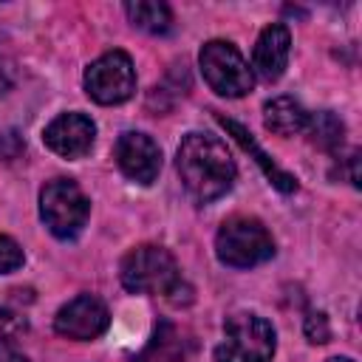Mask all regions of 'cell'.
Masks as SVG:
<instances>
[{"label":"cell","mask_w":362,"mask_h":362,"mask_svg":"<svg viewBox=\"0 0 362 362\" xmlns=\"http://www.w3.org/2000/svg\"><path fill=\"white\" fill-rule=\"evenodd\" d=\"M122 286L133 294H164L173 305H184L181 303V291L192 294V288L184 283L181 269L175 263V257L153 243L136 246L124 255L122 269H119Z\"/></svg>","instance_id":"cell-2"},{"label":"cell","mask_w":362,"mask_h":362,"mask_svg":"<svg viewBox=\"0 0 362 362\" xmlns=\"http://www.w3.org/2000/svg\"><path fill=\"white\" fill-rule=\"evenodd\" d=\"M90 201L71 178H54L40 192V218L48 232L59 240H71L88 223Z\"/></svg>","instance_id":"cell-5"},{"label":"cell","mask_w":362,"mask_h":362,"mask_svg":"<svg viewBox=\"0 0 362 362\" xmlns=\"http://www.w3.org/2000/svg\"><path fill=\"white\" fill-rule=\"evenodd\" d=\"M0 362H28V359H25V354H20L11 342L0 339Z\"/></svg>","instance_id":"cell-19"},{"label":"cell","mask_w":362,"mask_h":362,"mask_svg":"<svg viewBox=\"0 0 362 362\" xmlns=\"http://www.w3.org/2000/svg\"><path fill=\"white\" fill-rule=\"evenodd\" d=\"M20 153H23V141H20V136H17L14 130L0 133V158L11 161V158H17Z\"/></svg>","instance_id":"cell-18"},{"label":"cell","mask_w":362,"mask_h":362,"mask_svg":"<svg viewBox=\"0 0 362 362\" xmlns=\"http://www.w3.org/2000/svg\"><path fill=\"white\" fill-rule=\"evenodd\" d=\"M218 122L226 127V133H232V139L246 150V153H252L255 156V161H257V167L266 173V178L280 189V192H294L297 189V178L294 175H288V173H283L260 147H257V141L252 139V133L243 127V124H238L235 119H226V116H218Z\"/></svg>","instance_id":"cell-12"},{"label":"cell","mask_w":362,"mask_h":362,"mask_svg":"<svg viewBox=\"0 0 362 362\" xmlns=\"http://www.w3.org/2000/svg\"><path fill=\"white\" fill-rule=\"evenodd\" d=\"M305 337L311 342H320V345L331 339V325H328V317L322 311H311L305 317Z\"/></svg>","instance_id":"cell-17"},{"label":"cell","mask_w":362,"mask_h":362,"mask_svg":"<svg viewBox=\"0 0 362 362\" xmlns=\"http://www.w3.org/2000/svg\"><path fill=\"white\" fill-rule=\"evenodd\" d=\"M308 119H311L308 110L291 96H274L263 105V122L277 136H294L308 130Z\"/></svg>","instance_id":"cell-13"},{"label":"cell","mask_w":362,"mask_h":362,"mask_svg":"<svg viewBox=\"0 0 362 362\" xmlns=\"http://www.w3.org/2000/svg\"><path fill=\"white\" fill-rule=\"evenodd\" d=\"M93 139H96V124L85 113H62L42 130L45 147L62 158H82L85 153H90Z\"/></svg>","instance_id":"cell-10"},{"label":"cell","mask_w":362,"mask_h":362,"mask_svg":"<svg viewBox=\"0 0 362 362\" xmlns=\"http://www.w3.org/2000/svg\"><path fill=\"white\" fill-rule=\"evenodd\" d=\"M288 51H291V34L283 23H272L260 31L255 51H252V68L266 79L274 82L283 76L286 62H288Z\"/></svg>","instance_id":"cell-11"},{"label":"cell","mask_w":362,"mask_h":362,"mask_svg":"<svg viewBox=\"0 0 362 362\" xmlns=\"http://www.w3.org/2000/svg\"><path fill=\"white\" fill-rule=\"evenodd\" d=\"M116 164L119 170L136 184H153L161 170V150L158 144L139 130H127L116 139Z\"/></svg>","instance_id":"cell-9"},{"label":"cell","mask_w":362,"mask_h":362,"mask_svg":"<svg viewBox=\"0 0 362 362\" xmlns=\"http://www.w3.org/2000/svg\"><path fill=\"white\" fill-rule=\"evenodd\" d=\"M175 170L187 192L201 204H209L229 192L238 173L226 144L209 133H187L181 139L175 153Z\"/></svg>","instance_id":"cell-1"},{"label":"cell","mask_w":362,"mask_h":362,"mask_svg":"<svg viewBox=\"0 0 362 362\" xmlns=\"http://www.w3.org/2000/svg\"><path fill=\"white\" fill-rule=\"evenodd\" d=\"M124 14L130 17V23L141 31L150 34H167L173 25V11L167 3L161 0H136V3H124Z\"/></svg>","instance_id":"cell-14"},{"label":"cell","mask_w":362,"mask_h":362,"mask_svg":"<svg viewBox=\"0 0 362 362\" xmlns=\"http://www.w3.org/2000/svg\"><path fill=\"white\" fill-rule=\"evenodd\" d=\"M8 85H11V62H8V57L0 45V93H6Z\"/></svg>","instance_id":"cell-20"},{"label":"cell","mask_w":362,"mask_h":362,"mask_svg":"<svg viewBox=\"0 0 362 362\" xmlns=\"http://www.w3.org/2000/svg\"><path fill=\"white\" fill-rule=\"evenodd\" d=\"M308 133H311V139L320 147L337 150L342 144V139H345V124L331 110H322V113H317V116L308 119Z\"/></svg>","instance_id":"cell-15"},{"label":"cell","mask_w":362,"mask_h":362,"mask_svg":"<svg viewBox=\"0 0 362 362\" xmlns=\"http://www.w3.org/2000/svg\"><path fill=\"white\" fill-rule=\"evenodd\" d=\"M328 362H354V359H351V356H331Z\"/></svg>","instance_id":"cell-21"},{"label":"cell","mask_w":362,"mask_h":362,"mask_svg":"<svg viewBox=\"0 0 362 362\" xmlns=\"http://www.w3.org/2000/svg\"><path fill=\"white\" fill-rule=\"evenodd\" d=\"M274 328L252 314L238 311L223 322V342L215 348V362H272Z\"/></svg>","instance_id":"cell-4"},{"label":"cell","mask_w":362,"mask_h":362,"mask_svg":"<svg viewBox=\"0 0 362 362\" xmlns=\"http://www.w3.org/2000/svg\"><path fill=\"white\" fill-rule=\"evenodd\" d=\"M198 65H201V74H204L206 85L218 96L238 99V96H246L255 88V74H252L249 62L226 40L204 42V48L198 54Z\"/></svg>","instance_id":"cell-6"},{"label":"cell","mask_w":362,"mask_h":362,"mask_svg":"<svg viewBox=\"0 0 362 362\" xmlns=\"http://www.w3.org/2000/svg\"><path fill=\"white\" fill-rule=\"evenodd\" d=\"M215 255L223 266L252 269L257 263H266L274 255V240L257 218L232 215L221 223L215 235Z\"/></svg>","instance_id":"cell-3"},{"label":"cell","mask_w":362,"mask_h":362,"mask_svg":"<svg viewBox=\"0 0 362 362\" xmlns=\"http://www.w3.org/2000/svg\"><path fill=\"white\" fill-rule=\"evenodd\" d=\"M110 322V314H107V305L99 300V297H90V294H79L74 297L71 303H65L57 317H54V328L57 334L68 337V339H96L99 334H105Z\"/></svg>","instance_id":"cell-8"},{"label":"cell","mask_w":362,"mask_h":362,"mask_svg":"<svg viewBox=\"0 0 362 362\" xmlns=\"http://www.w3.org/2000/svg\"><path fill=\"white\" fill-rule=\"evenodd\" d=\"M136 90L133 59L124 51H107L85 71V93L99 105H122Z\"/></svg>","instance_id":"cell-7"},{"label":"cell","mask_w":362,"mask_h":362,"mask_svg":"<svg viewBox=\"0 0 362 362\" xmlns=\"http://www.w3.org/2000/svg\"><path fill=\"white\" fill-rule=\"evenodd\" d=\"M23 266V249L14 238L0 235V274H8Z\"/></svg>","instance_id":"cell-16"}]
</instances>
